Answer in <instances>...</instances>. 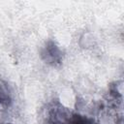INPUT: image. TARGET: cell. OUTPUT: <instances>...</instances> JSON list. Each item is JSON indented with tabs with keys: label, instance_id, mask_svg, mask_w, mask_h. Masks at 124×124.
Here are the masks:
<instances>
[{
	"label": "cell",
	"instance_id": "obj_2",
	"mask_svg": "<svg viewBox=\"0 0 124 124\" xmlns=\"http://www.w3.org/2000/svg\"><path fill=\"white\" fill-rule=\"evenodd\" d=\"M12 102V97L10 94V90L8 89V86L0 81V108L9 107Z\"/></svg>",
	"mask_w": 124,
	"mask_h": 124
},
{
	"label": "cell",
	"instance_id": "obj_4",
	"mask_svg": "<svg viewBox=\"0 0 124 124\" xmlns=\"http://www.w3.org/2000/svg\"><path fill=\"white\" fill-rule=\"evenodd\" d=\"M6 124H13V123H6Z\"/></svg>",
	"mask_w": 124,
	"mask_h": 124
},
{
	"label": "cell",
	"instance_id": "obj_3",
	"mask_svg": "<svg viewBox=\"0 0 124 124\" xmlns=\"http://www.w3.org/2000/svg\"><path fill=\"white\" fill-rule=\"evenodd\" d=\"M69 124H94V121L80 114H73L68 118Z\"/></svg>",
	"mask_w": 124,
	"mask_h": 124
},
{
	"label": "cell",
	"instance_id": "obj_1",
	"mask_svg": "<svg viewBox=\"0 0 124 124\" xmlns=\"http://www.w3.org/2000/svg\"><path fill=\"white\" fill-rule=\"evenodd\" d=\"M42 60L50 65V66H58L62 63L63 60V52L58 46V45L49 40L47 41L45 46L42 47L41 52H40Z\"/></svg>",
	"mask_w": 124,
	"mask_h": 124
}]
</instances>
